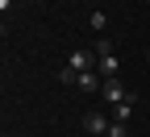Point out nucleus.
Returning <instances> with one entry per match:
<instances>
[{
  "label": "nucleus",
  "mask_w": 150,
  "mask_h": 137,
  "mask_svg": "<svg viewBox=\"0 0 150 137\" xmlns=\"http://www.w3.org/2000/svg\"><path fill=\"white\" fill-rule=\"evenodd\" d=\"M108 125H112V121H108L104 112H96V108L83 112V129H88V137H104V133H108Z\"/></svg>",
  "instance_id": "f257e3e1"
},
{
  "label": "nucleus",
  "mask_w": 150,
  "mask_h": 137,
  "mask_svg": "<svg viewBox=\"0 0 150 137\" xmlns=\"http://www.w3.org/2000/svg\"><path fill=\"white\" fill-rule=\"evenodd\" d=\"M96 63H100V58H96V54H88V50H71V58H67V67H71V71H96Z\"/></svg>",
  "instance_id": "f03ea898"
},
{
  "label": "nucleus",
  "mask_w": 150,
  "mask_h": 137,
  "mask_svg": "<svg viewBox=\"0 0 150 137\" xmlns=\"http://www.w3.org/2000/svg\"><path fill=\"white\" fill-rule=\"evenodd\" d=\"M100 91H104V104H121L125 96H129V91H125L117 79H104V87H100Z\"/></svg>",
  "instance_id": "7ed1b4c3"
},
{
  "label": "nucleus",
  "mask_w": 150,
  "mask_h": 137,
  "mask_svg": "<svg viewBox=\"0 0 150 137\" xmlns=\"http://www.w3.org/2000/svg\"><path fill=\"white\" fill-rule=\"evenodd\" d=\"M96 71L104 75V79H117V54H104L100 63H96Z\"/></svg>",
  "instance_id": "20e7f679"
},
{
  "label": "nucleus",
  "mask_w": 150,
  "mask_h": 137,
  "mask_svg": "<svg viewBox=\"0 0 150 137\" xmlns=\"http://www.w3.org/2000/svg\"><path fill=\"white\" fill-rule=\"evenodd\" d=\"M129 112H134V96H125L121 104H112V121H129Z\"/></svg>",
  "instance_id": "39448f33"
},
{
  "label": "nucleus",
  "mask_w": 150,
  "mask_h": 137,
  "mask_svg": "<svg viewBox=\"0 0 150 137\" xmlns=\"http://www.w3.org/2000/svg\"><path fill=\"white\" fill-rule=\"evenodd\" d=\"M88 25H92V29H96V33H104V29H108V17H104V13L96 8V13H92V17H88Z\"/></svg>",
  "instance_id": "423d86ee"
},
{
  "label": "nucleus",
  "mask_w": 150,
  "mask_h": 137,
  "mask_svg": "<svg viewBox=\"0 0 150 137\" xmlns=\"http://www.w3.org/2000/svg\"><path fill=\"white\" fill-rule=\"evenodd\" d=\"M104 137H129V129H125V121H112V125H108V133H104Z\"/></svg>",
  "instance_id": "0eeeda50"
},
{
  "label": "nucleus",
  "mask_w": 150,
  "mask_h": 137,
  "mask_svg": "<svg viewBox=\"0 0 150 137\" xmlns=\"http://www.w3.org/2000/svg\"><path fill=\"white\" fill-rule=\"evenodd\" d=\"M104 54H112V42L108 37H96V58H104Z\"/></svg>",
  "instance_id": "6e6552de"
},
{
  "label": "nucleus",
  "mask_w": 150,
  "mask_h": 137,
  "mask_svg": "<svg viewBox=\"0 0 150 137\" xmlns=\"http://www.w3.org/2000/svg\"><path fill=\"white\" fill-rule=\"evenodd\" d=\"M59 79H63V83H75V79H79V71H71V67H63V71H59Z\"/></svg>",
  "instance_id": "1a4fd4ad"
},
{
  "label": "nucleus",
  "mask_w": 150,
  "mask_h": 137,
  "mask_svg": "<svg viewBox=\"0 0 150 137\" xmlns=\"http://www.w3.org/2000/svg\"><path fill=\"white\" fill-rule=\"evenodd\" d=\"M146 63H150V54H146Z\"/></svg>",
  "instance_id": "9d476101"
},
{
  "label": "nucleus",
  "mask_w": 150,
  "mask_h": 137,
  "mask_svg": "<svg viewBox=\"0 0 150 137\" xmlns=\"http://www.w3.org/2000/svg\"><path fill=\"white\" fill-rule=\"evenodd\" d=\"M146 4H150V0H146Z\"/></svg>",
  "instance_id": "9b49d317"
}]
</instances>
